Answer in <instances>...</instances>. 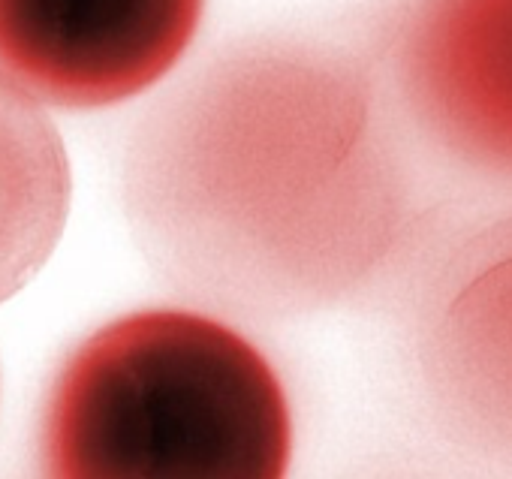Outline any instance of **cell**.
Here are the masks:
<instances>
[{"instance_id": "6da1fadb", "label": "cell", "mask_w": 512, "mask_h": 479, "mask_svg": "<svg viewBox=\"0 0 512 479\" xmlns=\"http://www.w3.org/2000/svg\"><path fill=\"white\" fill-rule=\"evenodd\" d=\"M422 157L380 61L320 37H241L136 121L121 208L190 308L314 314L434 254Z\"/></svg>"}, {"instance_id": "7a4b0ae2", "label": "cell", "mask_w": 512, "mask_h": 479, "mask_svg": "<svg viewBox=\"0 0 512 479\" xmlns=\"http://www.w3.org/2000/svg\"><path fill=\"white\" fill-rule=\"evenodd\" d=\"M46 479H287L293 413L229 320L169 305L88 335L43 410Z\"/></svg>"}, {"instance_id": "3957f363", "label": "cell", "mask_w": 512, "mask_h": 479, "mask_svg": "<svg viewBox=\"0 0 512 479\" xmlns=\"http://www.w3.org/2000/svg\"><path fill=\"white\" fill-rule=\"evenodd\" d=\"M377 61L431 157L512 187V0H401Z\"/></svg>"}, {"instance_id": "277c9868", "label": "cell", "mask_w": 512, "mask_h": 479, "mask_svg": "<svg viewBox=\"0 0 512 479\" xmlns=\"http://www.w3.org/2000/svg\"><path fill=\"white\" fill-rule=\"evenodd\" d=\"M208 0H0V76L40 106L94 112L163 85Z\"/></svg>"}, {"instance_id": "5b68a950", "label": "cell", "mask_w": 512, "mask_h": 479, "mask_svg": "<svg viewBox=\"0 0 512 479\" xmlns=\"http://www.w3.org/2000/svg\"><path fill=\"white\" fill-rule=\"evenodd\" d=\"M422 356L449 407L512 452V211L422 266Z\"/></svg>"}, {"instance_id": "8992f818", "label": "cell", "mask_w": 512, "mask_h": 479, "mask_svg": "<svg viewBox=\"0 0 512 479\" xmlns=\"http://www.w3.org/2000/svg\"><path fill=\"white\" fill-rule=\"evenodd\" d=\"M73 199L67 145L31 94L0 76V302L55 254Z\"/></svg>"}]
</instances>
